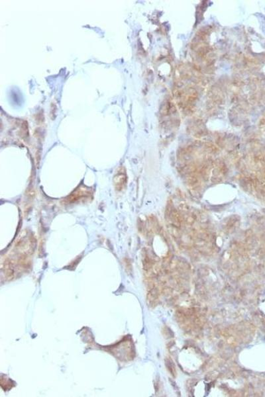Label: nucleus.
I'll list each match as a JSON object with an SVG mask.
<instances>
[{"label": "nucleus", "instance_id": "1", "mask_svg": "<svg viewBox=\"0 0 265 397\" xmlns=\"http://www.w3.org/2000/svg\"><path fill=\"white\" fill-rule=\"evenodd\" d=\"M113 183H114L115 189L117 191H121L125 187L127 183V175L123 167H120L116 171L113 178Z\"/></svg>", "mask_w": 265, "mask_h": 397}, {"label": "nucleus", "instance_id": "2", "mask_svg": "<svg viewBox=\"0 0 265 397\" xmlns=\"http://www.w3.org/2000/svg\"><path fill=\"white\" fill-rule=\"evenodd\" d=\"M90 191L87 189H78L76 191L74 192L69 197V201L75 202L76 201L82 199V198H87L90 196Z\"/></svg>", "mask_w": 265, "mask_h": 397}]
</instances>
